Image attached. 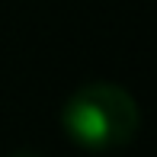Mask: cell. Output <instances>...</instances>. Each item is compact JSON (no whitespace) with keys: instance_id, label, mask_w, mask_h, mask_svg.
<instances>
[{"instance_id":"2","label":"cell","mask_w":157,"mask_h":157,"mask_svg":"<svg viewBox=\"0 0 157 157\" xmlns=\"http://www.w3.org/2000/svg\"><path fill=\"white\" fill-rule=\"evenodd\" d=\"M16 157H39V154H16Z\"/></svg>"},{"instance_id":"1","label":"cell","mask_w":157,"mask_h":157,"mask_svg":"<svg viewBox=\"0 0 157 157\" xmlns=\"http://www.w3.org/2000/svg\"><path fill=\"white\" fill-rule=\"evenodd\" d=\"M64 132L90 151H112L135 138L141 109L119 83H87L64 103Z\"/></svg>"}]
</instances>
